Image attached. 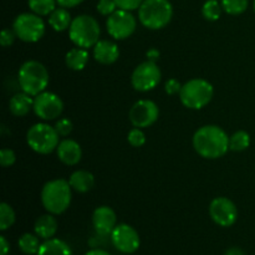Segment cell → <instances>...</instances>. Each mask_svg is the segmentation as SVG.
Wrapping results in <instances>:
<instances>
[{"mask_svg": "<svg viewBox=\"0 0 255 255\" xmlns=\"http://www.w3.org/2000/svg\"><path fill=\"white\" fill-rule=\"evenodd\" d=\"M193 147L203 158H221L229 149V136L219 126L207 125L196 131L193 136Z\"/></svg>", "mask_w": 255, "mask_h": 255, "instance_id": "6da1fadb", "label": "cell"}, {"mask_svg": "<svg viewBox=\"0 0 255 255\" xmlns=\"http://www.w3.org/2000/svg\"><path fill=\"white\" fill-rule=\"evenodd\" d=\"M71 186L66 179H52L46 182L41 189V203L49 213L62 214L71 203Z\"/></svg>", "mask_w": 255, "mask_h": 255, "instance_id": "7a4b0ae2", "label": "cell"}, {"mask_svg": "<svg viewBox=\"0 0 255 255\" xmlns=\"http://www.w3.org/2000/svg\"><path fill=\"white\" fill-rule=\"evenodd\" d=\"M17 81L24 92L30 96H36L46 90L50 76L46 67L36 60H29L20 66Z\"/></svg>", "mask_w": 255, "mask_h": 255, "instance_id": "3957f363", "label": "cell"}, {"mask_svg": "<svg viewBox=\"0 0 255 255\" xmlns=\"http://www.w3.org/2000/svg\"><path fill=\"white\" fill-rule=\"evenodd\" d=\"M173 16V6L169 0H143L138 7L141 24L149 30L166 27Z\"/></svg>", "mask_w": 255, "mask_h": 255, "instance_id": "277c9868", "label": "cell"}, {"mask_svg": "<svg viewBox=\"0 0 255 255\" xmlns=\"http://www.w3.org/2000/svg\"><path fill=\"white\" fill-rule=\"evenodd\" d=\"M101 29L97 20L91 15H79L72 19L69 27V37L75 46L89 49L100 41Z\"/></svg>", "mask_w": 255, "mask_h": 255, "instance_id": "5b68a950", "label": "cell"}, {"mask_svg": "<svg viewBox=\"0 0 255 255\" xmlns=\"http://www.w3.org/2000/svg\"><path fill=\"white\" fill-rule=\"evenodd\" d=\"M213 95L211 82L204 79H192L182 86L179 99L187 109L201 110L212 101Z\"/></svg>", "mask_w": 255, "mask_h": 255, "instance_id": "8992f818", "label": "cell"}, {"mask_svg": "<svg viewBox=\"0 0 255 255\" xmlns=\"http://www.w3.org/2000/svg\"><path fill=\"white\" fill-rule=\"evenodd\" d=\"M26 142L27 146L36 153L49 154L59 146L60 134L55 127L39 122L27 129Z\"/></svg>", "mask_w": 255, "mask_h": 255, "instance_id": "52a82bcc", "label": "cell"}, {"mask_svg": "<svg viewBox=\"0 0 255 255\" xmlns=\"http://www.w3.org/2000/svg\"><path fill=\"white\" fill-rule=\"evenodd\" d=\"M12 30L17 39L24 42H36L44 36L45 22L40 15L34 12H22L15 17Z\"/></svg>", "mask_w": 255, "mask_h": 255, "instance_id": "ba28073f", "label": "cell"}, {"mask_svg": "<svg viewBox=\"0 0 255 255\" xmlns=\"http://www.w3.org/2000/svg\"><path fill=\"white\" fill-rule=\"evenodd\" d=\"M136 26V17L128 10L117 9L106 20L107 32L116 40H125L131 36Z\"/></svg>", "mask_w": 255, "mask_h": 255, "instance_id": "9c48e42d", "label": "cell"}, {"mask_svg": "<svg viewBox=\"0 0 255 255\" xmlns=\"http://www.w3.org/2000/svg\"><path fill=\"white\" fill-rule=\"evenodd\" d=\"M161 70L156 62L144 61L133 70L131 76V84L136 91L147 92L157 87L161 81Z\"/></svg>", "mask_w": 255, "mask_h": 255, "instance_id": "30bf717a", "label": "cell"}, {"mask_svg": "<svg viewBox=\"0 0 255 255\" xmlns=\"http://www.w3.org/2000/svg\"><path fill=\"white\" fill-rule=\"evenodd\" d=\"M32 110L39 119L44 121H52L61 116L64 111V102L60 99L59 95L44 91L34 96Z\"/></svg>", "mask_w": 255, "mask_h": 255, "instance_id": "8fae6325", "label": "cell"}, {"mask_svg": "<svg viewBox=\"0 0 255 255\" xmlns=\"http://www.w3.org/2000/svg\"><path fill=\"white\" fill-rule=\"evenodd\" d=\"M111 243L115 248L124 254H133L141 246V238L136 229L129 224L120 223L112 231Z\"/></svg>", "mask_w": 255, "mask_h": 255, "instance_id": "7c38bea8", "label": "cell"}, {"mask_svg": "<svg viewBox=\"0 0 255 255\" xmlns=\"http://www.w3.org/2000/svg\"><path fill=\"white\" fill-rule=\"evenodd\" d=\"M209 216L219 227L228 228L238 219V209L234 202L227 197H217L209 204Z\"/></svg>", "mask_w": 255, "mask_h": 255, "instance_id": "4fadbf2b", "label": "cell"}, {"mask_svg": "<svg viewBox=\"0 0 255 255\" xmlns=\"http://www.w3.org/2000/svg\"><path fill=\"white\" fill-rule=\"evenodd\" d=\"M159 116L158 106L151 100H139L129 110V121L134 127L146 128L152 126Z\"/></svg>", "mask_w": 255, "mask_h": 255, "instance_id": "5bb4252c", "label": "cell"}, {"mask_svg": "<svg viewBox=\"0 0 255 255\" xmlns=\"http://www.w3.org/2000/svg\"><path fill=\"white\" fill-rule=\"evenodd\" d=\"M92 226L100 236H111L117 226V217L111 207H97L92 214Z\"/></svg>", "mask_w": 255, "mask_h": 255, "instance_id": "9a60e30c", "label": "cell"}, {"mask_svg": "<svg viewBox=\"0 0 255 255\" xmlns=\"http://www.w3.org/2000/svg\"><path fill=\"white\" fill-rule=\"evenodd\" d=\"M57 158L66 166H75L81 161L82 149L76 141L70 138L62 139L56 148Z\"/></svg>", "mask_w": 255, "mask_h": 255, "instance_id": "2e32d148", "label": "cell"}, {"mask_svg": "<svg viewBox=\"0 0 255 255\" xmlns=\"http://www.w3.org/2000/svg\"><path fill=\"white\" fill-rule=\"evenodd\" d=\"M94 57L102 65H111L120 57V49L116 42L110 40H100L94 46Z\"/></svg>", "mask_w": 255, "mask_h": 255, "instance_id": "e0dca14e", "label": "cell"}, {"mask_svg": "<svg viewBox=\"0 0 255 255\" xmlns=\"http://www.w3.org/2000/svg\"><path fill=\"white\" fill-rule=\"evenodd\" d=\"M57 227L59 224L54 214H44V216H40L35 222L34 232L40 239L47 241V239L54 238L57 232Z\"/></svg>", "mask_w": 255, "mask_h": 255, "instance_id": "ac0fdd59", "label": "cell"}, {"mask_svg": "<svg viewBox=\"0 0 255 255\" xmlns=\"http://www.w3.org/2000/svg\"><path fill=\"white\" fill-rule=\"evenodd\" d=\"M32 107H34V99L24 91L15 94L9 101L10 112L17 117L26 116Z\"/></svg>", "mask_w": 255, "mask_h": 255, "instance_id": "d6986e66", "label": "cell"}, {"mask_svg": "<svg viewBox=\"0 0 255 255\" xmlns=\"http://www.w3.org/2000/svg\"><path fill=\"white\" fill-rule=\"evenodd\" d=\"M69 183L74 191L79 192V193H86L94 188L95 177L91 172L79 169L70 176Z\"/></svg>", "mask_w": 255, "mask_h": 255, "instance_id": "ffe728a7", "label": "cell"}, {"mask_svg": "<svg viewBox=\"0 0 255 255\" xmlns=\"http://www.w3.org/2000/svg\"><path fill=\"white\" fill-rule=\"evenodd\" d=\"M36 255H74V253L66 242L59 238H51L42 242Z\"/></svg>", "mask_w": 255, "mask_h": 255, "instance_id": "44dd1931", "label": "cell"}, {"mask_svg": "<svg viewBox=\"0 0 255 255\" xmlns=\"http://www.w3.org/2000/svg\"><path fill=\"white\" fill-rule=\"evenodd\" d=\"M89 52L87 49H82V47H74L70 51H67L66 56H65V62L66 66L70 70L74 71H81L86 67L87 62H89Z\"/></svg>", "mask_w": 255, "mask_h": 255, "instance_id": "7402d4cb", "label": "cell"}, {"mask_svg": "<svg viewBox=\"0 0 255 255\" xmlns=\"http://www.w3.org/2000/svg\"><path fill=\"white\" fill-rule=\"evenodd\" d=\"M72 19L69 10L66 7H56L51 14L49 15V25L55 31H65L71 25Z\"/></svg>", "mask_w": 255, "mask_h": 255, "instance_id": "603a6c76", "label": "cell"}, {"mask_svg": "<svg viewBox=\"0 0 255 255\" xmlns=\"http://www.w3.org/2000/svg\"><path fill=\"white\" fill-rule=\"evenodd\" d=\"M40 246H41L40 238L36 234L32 233H24L17 241V247H19L20 252L25 255H36Z\"/></svg>", "mask_w": 255, "mask_h": 255, "instance_id": "cb8c5ba5", "label": "cell"}, {"mask_svg": "<svg viewBox=\"0 0 255 255\" xmlns=\"http://www.w3.org/2000/svg\"><path fill=\"white\" fill-rule=\"evenodd\" d=\"M251 146V134L247 131H237L229 137V149L234 152L246 151Z\"/></svg>", "mask_w": 255, "mask_h": 255, "instance_id": "d4e9b609", "label": "cell"}, {"mask_svg": "<svg viewBox=\"0 0 255 255\" xmlns=\"http://www.w3.org/2000/svg\"><path fill=\"white\" fill-rule=\"evenodd\" d=\"M56 0H27L30 10L40 16H46L51 14L56 9Z\"/></svg>", "mask_w": 255, "mask_h": 255, "instance_id": "484cf974", "label": "cell"}, {"mask_svg": "<svg viewBox=\"0 0 255 255\" xmlns=\"http://www.w3.org/2000/svg\"><path fill=\"white\" fill-rule=\"evenodd\" d=\"M222 4L218 0H207L202 7V14L203 17L208 21H217L222 15Z\"/></svg>", "mask_w": 255, "mask_h": 255, "instance_id": "4316f807", "label": "cell"}, {"mask_svg": "<svg viewBox=\"0 0 255 255\" xmlns=\"http://www.w3.org/2000/svg\"><path fill=\"white\" fill-rule=\"evenodd\" d=\"M15 212L10 204L2 202L0 204V231L4 232L15 223Z\"/></svg>", "mask_w": 255, "mask_h": 255, "instance_id": "83f0119b", "label": "cell"}, {"mask_svg": "<svg viewBox=\"0 0 255 255\" xmlns=\"http://www.w3.org/2000/svg\"><path fill=\"white\" fill-rule=\"evenodd\" d=\"M222 7L229 15H241L248 9V0H222Z\"/></svg>", "mask_w": 255, "mask_h": 255, "instance_id": "f1b7e54d", "label": "cell"}, {"mask_svg": "<svg viewBox=\"0 0 255 255\" xmlns=\"http://www.w3.org/2000/svg\"><path fill=\"white\" fill-rule=\"evenodd\" d=\"M127 141L132 147H142L146 143V136H144L143 131L138 127H134L127 134Z\"/></svg>", "mask_w": 255, "mask_h": 255, "instance_id": "f546056e", "label": "cell"}, {"mask_svg": "<svg viewBox=\"0 0 255 255\" xmlns=\"http://www.w3.org/2000/svg\"><path fill=\"white\" fill-rule=\"evenodd\" d=\"M117 4L115 0H99L97 2V11L105 16H110L112 12L117 10Z\"/></svg>", "mask_w": 255, "mask_h": 255, "instance_id": "4dcf8cb0", "label": "cell"}, {"mask_svg": "<svg viewBox=\"0 0 255 255\" xmlns=\"http://www.w3.org/2000/svg\"><path fill=\"white\" fill-rule=\"evenodd\" d=\"M16 161V156H15V152L10 148H2L0 151V163L4 168L7 167H11L12 164Z\"/></svg>", "mask_w": 255, "mask_h": 255, "instance_id": "1f68e13d", "label": "cell"}, {"mask_svg": "<svg viewBox=\"0 0 255 255\" xmlns=\"http://www.w3.org/2000/svg\"><path fill=\"white\" fill-rule=\"evenodd\" d=\"M55 128L60 137H67L72 132V122L69 119H60L55 125Z\"/></svg>", "mask_w": 255, "mask_h": 255, "instance_id": "d6a6232c", "label": "cell"}, {"mask_svg": "<svg viewBox=\"0 0 255 255\" xmlns=\"http://www.w3.org/2000/svg\"><path fill=\"white\" fill-rule=\"evenodd\" d=\"M115 1H116L119 9L132 11V10L138 9L142 2H143V0H115Z\"/></svg>", "mask_w": 255, "mask_h": 255, "instance_id": "836d02e7", "label": "cell"}, {"mask_svg": "<svg viewBox=\"0 0 255 255\" xmlns=\"http://www.w3.org/2000/svg\"><path fill=\"white\" fill-rule=\"evenodd\" d=\"M182 86H183V85H181V82H179L178 80L169 79V80H167L166 85H164V91H166L167 95H171V96H173V95H177L181 92Z\"/></svg>", "mask_w": 255, "mask_h": 255, "instance_id": "e575fe53", "label": "cell"}, {"mask_svg": "<svg viewBox=\"0 0 255 255\" xmlns=\"http://www.w3.org/2000/svg\"><path fill=\"white\" fill-rule=\"evenodd\" d=\"M15 39H16V35H15L14 30L4 29L1 31V35H0V44H1L2 47H7L12 45Z\"/></svg>", "mask_w": 255, "mask_h": 255, "instance_id": "d590c367", "label": "cell"}, {"mask_svg": "<svg viewBox=\"0 0 255 255\" xmlns=\"http://www.w3.org/2000/svg\"><path fill=\"white\" fill-rule=\"evenodd\" d=\"M57 4L62 7H75L77 5H80L81 2H84L85 0H56Z\"/></svg>", "mask_w": 255, "mask_h": 255, "instance_id": "8d00e7d4", "label": "cell"}, {"mask_svg": "<svg viewBox=\"0 0 255 255\" xmlns=\"http://www.w3.org/2000/svg\"><path fill=\"white\" fill-rule=\"evenodd\" d=\"M10 253V243L4 236L0 237V255H7Z\"/></svg>", "mask_w": 255, "mask_h": 255, "instance_id": "74e56055", "label": "cell"}, {"mask_svg": "<svg viewBox=\"0 0 255 255\" xmlns=\"http://www.w3.org/2000/svg\"><path fill=\"white\" fill-rule=\"evenodd\" d=\"M146 56L148 61L157 62V60H158L159 56H161V52H159L156 47H152V49H149L148 51L146 52Z\"/></svg>", "mask_w": 255, "mask_h": 255, "instance_id": "f35d334b", "label": "cell"}, {"mask_svg": "<svg viewBox=\"0 0 255 255\" xmlns=\"http://www.w3.org/2000/svg\"><path fill=\"white\" fill-rule=\"evenodd\" d=\"M224 255H247L244 253V251H242L241 248H238V247H232V248H229L228 251L224 253Z\"/></svg>", "mask_w": 255, "mask_h": 255, "instance_id": "ab89813d", "label": "cell"}, {"mask_svg": "<svg viewBox=\"0 0 255 255\" xmlns=\"http://www.w3.org/2000/svg\"><path fill=\"white\" fill-rule=\"evenodd\" d=\"M84 255H112L109 252L104 251V249H91V251L86 252Z\"/></svg>", "mask_w": 255, "mask_h": 255, "instance_id": "60d3db41", "label": "cell"}, {"mask_svg": "<svg viewBox=\"0 0 255 255\" xmlns=\"http://www.w3.org/2000/svg\"><path fill=\"white\" fill-rule=\"evenodd\" d=\"M253 10H254V14H255V0H254V2H253Z\"/></svg>", "mask_w": 255, "mask_h": 255, "instance_id": "b9f144b4", "label": "cell"}]
</instances>
